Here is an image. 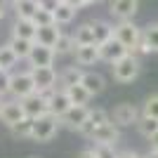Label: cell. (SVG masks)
<instances>
[{
	"label": "cell",
	"instance_id": "6da1fadb",
	"mask_svg": "<svg viewBox=\"0 0 158 158\" xmlns=\"http://www.w3.org/2000/svg\"><path fill=\"white\" fill-rule=\"evenodd\" d=\"M139 73H142V59L132 52H127L125 57L118 59L116 64H111V76L118 85H130V83H135V80L139 78Z\"/></svg>",
	"mask_w": 158,
	"mask_h": 158
},
{
	"label": "cell",
	"instance_id": "7a4b0ae2",
	"mask_svg": "<svg viewBox=\"0 0 158 158\" xmlns=\"http://www.w3.org/2000/svg\"><path fill=\"white\" fill-rule=\"evenodd\" d=\"M113 38L118 40L127 52L137 54L139 45H142V28H139L135 21H118V24L113 26Z\"/></svg>",
	"mask_w": 158,
	"mask_h": 158
},
{
	"label": "cell",
	"instance_id": "3957f363",
	"mask_svg": "<svg viewBox=\"0 0 158 158\" xmlns=\"http://www.w3.org/2000/svg\"><path fill=\"white\" fill-rule=\"evenodd\" d=\"M59 118L54 116V113H45V116H40V118H33V130H31V139L33 142H40V144H45V142H52L57 137V132H59Z\"/></svg>",
	"mask_w": 158,
	"mask_h": 158
},
{
	"label": "cell",
	"instance_id": "277c9868",
	"mask_svg": "<svg viewBox=\"0 0 158 158\" xmlns=\"http://www.w3.org/2000/svg\"><path fill=\"white\" fill-rule=\"evenodd\" d=\"M139 118H142V109H139L137 104H132V102H120V104L113 106V111H111V120L120 130L137 125Z\"/></svg>",
	"mask_w": 158,
	"mask_h": 158
},
{
	"label": "cell",
	"instance_id": "5b68a950",
	"mask_svg": "<svg viewBox=\"0 0 158 158\" xmlns=\"http://www.w3.org/2000/svg\"><path fill=\"white\" fill-rule=\"evenodd\" d=\"M33 83H35V92L50 94L52 90H57V80H59V73L54 66H38V69H31Z\"/></svg>",
	"mask_w": 158,
	"mask_h": 158
},
{
	"label": "cell",
	"instance_id": "8992f818",
	"mask_svg": "<svg viewBox=\"0 0 158 158\" xmlns=\"http://www.w3.org/2000/svg\"><path fill=\"white\" fill-rule=\"evenodd\" d=\"M35 92V83H33V76H31V69L28 71H19V73H12L10 78V94H12L17 102L28 94Z\"/></svg>",
	"mask_w": 158,
	"mask_h": 158
},
{
	"label": "cell",
	"instance_id": "52a82bcc",
	"mask_svg": "<svg viewBox=\"0 0 158 158\" xmlns=\"http://www.w3.org/2000/svg\"><path fill=\"white\" fill-rule=\"evenodd\" d=\"M47 97H50V94L33 92V94H28V97L19 99L21 109H24V116H26V118H40V116L50 113V104H47Z\"/></svg>",
	"mask_w": 158,
	"mask_h": 158
},
{
	"label": "cell",
	"instance_id": "ba28073f",
	"mask_svg": "<svg viewBox=\"0 0 158 158\" xmlns=\"http://www.w3.org/2000/svg\"><path fill=\"white\" fill-rule=\"evenodd\" d=\"M139 12V0H109V14L118 21H132Z\"/></svg>",
	"mask_w": 158,
	"mask_h": 158
},
{
	"label": "cell",
	"instance_id": "9c48e42d",
	"mask_svg": "<svg viewBox=\"0 0 158 158\" xmlns=\"http://www.w3.org/2000/svg\"><path fill=\"white\" fill-rule=\"evenodd\" d=\"M120 137H123V132H120V127L113 123V120H109V123H104V125H99L97 130L90 135V139H92L94 144H109V146H118Z\"/></svg>",
	"mask_w": 158,
	"mask_h": 158
},
{
	"label": "cell",
	"instance_id": "30bf717a",
	"mask_svg": "<svg viewBox=\"0 0 158 158\" xmlns=\"http://www.w3.org/2000/svg\"><path fill=\"white\" fill-rule=\"evenodd\" d=\"M87 116H90V106H76V104H73L64 116H59V125L66 127V130L78 132L80 125L87 120Z\"/></svg>",
	"mask_w": 158,
	"mask_h": 158
},
{
	"label": "cell",
	"instance_id": "8fae6325",
	"mask_svg": "<svg viewBox=\"0 0 158 158\" xmlns=\"http://www.w3.org/2000/svg\"><path fill=\"white\" fill-rule=\"evenodd\" d=\"M111 120V113L106 111V109H102V106H90V116H87V120L80 125L78 135H83L85 139H90V135H92L94 130H97L99 125H104V123H109Z\"/></svg>",
	"mask_w": 158,
	"mask_h": 158
},
{
	"label": "cell",
	"instance_id": "7c38bea8",
	"mask_svg": "<svg viewBox=\"0 0 158 158\" xmlns=\"http://www.w3.org/2000/svg\"><path fill=\"white\" fill-rule=\"evenodd\" d=\"M54 59H57V54H54L52 47L33 43V50H31V54H28L26 61L31 64V69H38V66H54Z\"/></svg>",
	"mask_w": 158,
	"mask_h": 158
},
{
	"label": "cell",
	"instance_id": "4fadbf2b",
	"mask_svg": "<svg viewBox=\"0 0 158 158\" xmlns=\"http://www.w3.org/2000/svg\"><path fill=\"white\" fill-rule=\"evenodd\" d=\"M24 118H26V116H24V109H21V104L17 102V99H10V102L2 99V106H0V120H2L7 127L17 125V123L24 120Z\"/></svg>",
	"mask_w": 158,
	"mask_h": 158
},
{
	"label": "cell",
	"instance_id": "5bb4252c",
	"mask_svg": "<svg viewBox=\"0 0 158 158\" xmlns=\"http://www.w3.org/2000/svg\"><path fill=\"white\" fill-rule=\"evenodd\" d=\"M73 59H76V66L85 69V66H94L99 59V45H76L73 50Z\"/></svg>",
	"mask_w": 158,
	"mask_h": 158
},
{
	"label": "cell",
	"instance_id": "9a60e30c",
	"mask_svg": "<svg viewBox=\"0 0 158 158\" xmlns=\"http://www.w3.org/2000/svg\"><path fill=\"white\" fill-rule=\"evenodd\" d=\"M125 54H127V50L120 45L116 38H111V40H106V43L99 45V59L106 61V64H116V61L123 59Z\"/></svg>",
	"mask_w": 158,
	"mask_h": 158
},
{
	"label": "cell",
	"instance_id": "2e32d148",
	"mask_svg": "<svg viewBox=\"0 0 158 158\" xmlns=\"http://www.w3.org/2000/svg\"><path fill=\"white\" fill-rule=\"evenodd\" d=\"M80 85L85 87L92 97H97V94H102L106 87H109V83H106L104 73H99V71H85V73H83V80H80Z\"/></svg>",
	"mask_w": 158,
	"mask_h": 158
},
{
	"label": "cell",
	"instance_id": "e0dca14e",
	"mask_svg": "<svg viewBox=\"0 0 158 158\" xmlns=\"http://www.w3.org/2000/svg\"><path fill=\"white\" fill-rule=\"evenodd\" d=\"M47 104H50V113H54L57 118H59V116H64V113L73 106L71 99H69V94H66V90H61V87H57V90H52V92H50Z\"/></svg>",
	"mask_w": 158,
	"mask_h": 158
},
{
	"label": "cell",
	"instance_id": "ac0fdd59",
	"mask_svg": "<svg viewBox=\"0 0 158 158\" xmlns=\"http://www.w3.org/2000/svg\"><path fill=\"white\" fill-rule=\"evenodd\" d=\"M158 52V24H149L142 28V45H139V54H151Z\"/></svg>",
	"mask_w": 158,
	"mask_h": 158
},
{
	"label": "cell",
	"instance_id": "d6986e66",
	"mask_svg": "<svg viewBox=\"0 0 158 158\" xmlns=\"http://www.w3.org/2000/svg\"><path fill=\"white\" fill-rule=\"evenodd\" d=\"M59 35H61V26H57V24H50V26H38L33 43L45 45V47H52V50H54V45H57V38H59Z\"/></svg>",
	"mask_w": 158,
	"mask_h": 158
},
{
	"label": "cell",
	"instance_id": "ffe728a7",
	"mask_svg": "<svg viewBox=\"0 0 158 158\" xmlns=\"http://www.w3.org/2000/svg\"><path fill=\"white\" fill-rule=\"evenodd\" d=\"M83 73H85V69H80V66H76V64L66 66V69H61V71H59V80H57V85H59L61 90H66V87H71V85H78L80 80H83Z\"/></svg>",
	"mask_w": 158,
	"mask_h": 158
},
{
	"label": "cell",
	"instance_id": "44dd1931",
	"mask_svg": "<svg viewBox=\"0 0 158 158\" xmlns=\"http://www.w3.org/2000/svg\"><path fill=\"white\" fill-rule=\"evenodd\" d=\"M12 10L17 19H33V14L38 12V0H14Z\"/></svg>",
	"mask_w": 158,
	"mask_h": 158
},
{
	"label": "cell",
	"instance_id": "7402d4cb",
	"mask_svg": "<svg viewBox=\"0 0 158 158\" xmlns=\"http://www.w3.org/2000/svg\"><path fill=\"white\" fill-rule=\"evenodd\" d=\"M90 24H92L94 43H97V45H102V43L113 38V24H109V21H104V19H94V21H90Z\"/></svg>",
	"mask_w": 158,
	"mask_h": 158
},
{
	"label": "cell",
	"instance_id": "603a6c76",
	"mask_svg": "<svg viewBox=\"0 0 158 158\" xmlns=\"http://www.w3.org/2000/svg\"><path fill=\"white\" fill-rule=\"evenodd\" d=\"M35 31H38V26H35L31 19H17V21H14V26H12V35H14V38L33 40V38H35Z\"/></svg>",
	"mask_w": 158,
	"mask_h": 158
},
{
	"label": "cell",
	"instance_id": "cb8c5ba5",
	"mask_svg": "<svg viewBox=\"0 0 158 158\" xmlns=\"http://www.w3.org/2000/svg\"><path fill=\"white\" fill-rule=\"evenodd\" d=\"M66 94H69V99H71V104H76V106H90V102H92V94L87 92L80 83L78 85L66 87Z\"/></svg>",
	"mask_w": 158,
	"mask_h": 158
},
{
	"label": "cell",
	"instance_id": "d4e9b609",
	"mask_svg": "<svg viewBox=\"0 0 158 158\" xmlns=\"http://www.w3.org/2000/svg\"><path fill=\"white\" fill-rule=\"evenodd\" d=\"M73 40H76V45H97V43H94L92 24H90V21L80 24V26L73 31Z\"/></svg>",
	"mask_w": 158,
	"mask_h": 158
},
{
	"label": "cell",
	"instance_id": "484cf974",
	"mask_svg": "<svg viewBox=\"0 0 158 158\" xmlns=\"http://www.w3.org/2000/svg\"><path fill=\"white\" fill-rule=\"evenodd\" d=\"M76 14H78V10H76V7L61 2V5L54 10V24H57V26H66V24H71V21L76 19Z\"/></svg>",
	"mask_w": 158,
	"mask_h": 158
},
{
	"label": "cell",
	"instance_id": "4316f807",
	"mask_svg": "<svg viewBox=\"0 0 158 158\" xmlns=\"http://www.w3.org/2000/svg\"><path fill=\"white\" fill-rule=\"evenodd\" d=\"M7 45L12 47V52L17 54V59H28V54L33 50V40H26V38H14L7 43Z\"/></svg>",
	"mask_w": 158,
	"mask_h": 158
},
{
	"label": "cell",
	"instance_id": "83f0119b",
	"mask_svg": "<svg viewBox=\"0 0 158 158\" xmlns=\"http://www.w3.org/2000/svg\"><path fill=\"white\" fill-rule=\"evenodd\" d=\"M76 50V40H73V33H64L57 38V45H54V54L57 57H64V54H73Z\"/></svg>",
	"mask_w": 158,
	"mask_h": 158
},
{
	"label": "cell",
	"instance_id": "f1b7e54d",
	"mask_svg": "<svg viewBox=\"0 0 158 158\" xmlns=\"http://www.w3.org/2000/svg\"><path fill=\"white\" fill-rule=\"evenodd\" d=\"M139 130V135L142 137H146V139H151L153 135L158 132V120L156 118H149V116H142V118L137 120V125H135Z\"/></svg>",
	"mask_w": 158,
	"mask_h": 158
},
{
	"label": "cell",
	"instance_id": "f546056e",
	"mask_svg": "<svg viewBox=\"0 0 158 158\" xmlns=\"http://www.w3.org/2000/svg\"><path fill=\"white\" fill-rule=\"evenodd\" d=\"M17 54L12 52L10 45H0V71H12L17 66Z\"/></svg>",
	"mask_w": 158,
	"mask_h": 158
},
{
	"label": "cell",
	"instance_id": "4dcf8cb0",
	"mask_svg": "<svg viewBox=\"0 0 158 158\" xmlns=\"http://www.w3.org/2000/svg\"><path fill=\"white\" fill-rule=\"evenodd\" d=\"M31 130H33V118H24V120H19L17 125L10 127V132L19 139H31Z\"/></svg>",
	"mask_w": 158,
	"mask_h": 158
},
{
	"label": "cell",
	"instance_id": "1f68e13d",
	"mask_svg": "<svg viewBox=\"0 0 158 158\" xmlns=\"http://www.w3.org/2000/svg\"><path fill=\"white\" fill-rule=\"evenodd\" d=\"M142 116H149V118H156L158 120V92L156 94H149L142 104Z\"/></svg>",
	"mask_w": 158,
	"mask_h": 158
},
{
	"label": "cell",
	"instance_id": "d6a6232c",
	"mask_svg": "<svg viewBox=\"0 0 158 158\" xmlns=\"http://www.w3.org/2000/svg\"><path fill=\"white\" fill-rule=\"evenodd\" d=\"M92 151H94V158H116L118 156L116 146H109V144H92Z\"/></svg>",
	"mask_w": 158,
	"mask_h": 158
},
{
	"label": "cell",
	"instance_id": "836d02e7",
	"mask_svg": "<svg viewBox=\"0 0 158 158\" xmlns=\"http://www.w3.org/2000/svg\"><path fill=\"white\" fill-rule=\"evenodd\" d=\"M33 24L35 26H50V24H54V14L52 12H45V10H38V12L33 14Z\"/></svg>",
	"mask_w": 158,
	"mask_h": 158
},
{
	"label": "cell",
	"instance_id": "e575fe53",
	"mask_svg": "<svg viewBox=\"0 0 158 158\" xmlns=\"http://www.w3.org/2000/svg\"><path fill=\"white\" fill-rule=\"evenodd\" d=\"M10 78H12L10 71H0V99L10 94Z\"/></svg>",
	"mask_w": 158,
	"mask_h": 158
},
{
	"label": "cell",
	"instance_id": "d590c367",
	"mask_svg": "<svg viewBox=\"0 0 158 158\" xmlns=\"http://www.w3.org/2000/svg\"><path fill=\"white\" fill-rule=\"evenodd\" d=\"M61 2H64V0H38V10H45V12L54 14V10H57Z\"/></svg>",
	"mask_w": 158,
	"mask_h": 158
},
{
	"label": "cell",
	"instance_id": "8d00e7d4",
	"mask_svg": "<svg viewBox=\"0 0 158 158\" xmlns=\"http://www.w3.org/2000/svg\"><path fill=\"white\" fill-rule=\"evenodd\" d=\"M116 158H144L139 151H132V149H127V151H120Z\"/></svg>",
	"mask_w": 158,
	"mask_h": 158
},
{
	"label": "cell",
	"instance_id": "74e56055",
	"mask_svg": "<svg viewBox=\"0 0 158 158\" xmlns=\"http://www.w3.org/2000/svg\"><path fill=\"white\" fill-rule=\"evenodd\" d=\"M66 5H71V7H76V10H83L85 5H90L87 0H64Z\"/></svg>",
	"mask_w": 158,
	"mask_h": 158
},
{
	"label": "cell",
	"instance_id": "f35d334b",
	"mask_svg": "<svg viewBox=\"0 0 158 158\" xmlns=\"http://www.w3.org/2000/svg\"><path fill=\"white\" fill-rule=\"evenodd\" d=\"M78 158H94V151H92V146H87V149H83V151L78 153Z\"/></svg>",
	"mask_w": 158,
	"mask_h": 158
},
{
	"label": "cell",
	"instance_id": "ab89813d",
	"mask_svg": "<svg viewBox=\"0 0 158 158\" xmlns=\"http://www.w3.org/2000/svg\"><path fill=\"white\" fill-rule=\"evenodd\" d=\"M149 146H151V151H156V153H158V132L153 135L151 139H149Z\"/></svg>",
	"mask_w": 158,
	"mask_h": 158
},
{
	"label": "cell",
	"instance_id": "60d3db41",
	"mask_svg": "<svg viewBox=\"0 0 158 158\" xmlns=\"http://www.w3.org/2000/svg\"><path fill=\"white\" fill-rule=\"evenodd\" d=\"M144 158H158V153H156V151H151V149H149V153H146Z\"/></svg>",
	"mask_w": 158,
	"mask_h": 158
},
{
	"label": "cell",
	"instance_id": "b9f144b4",
	"mask_svg": "<svg viewBox=\"0 0 158 158\" xmlns=\"http://www.w3.org/2000/svg\"><path fill=\"white\" fill-rule=\"evenodd\" d=\"M0 19H5V5L0 2Z\"/></svg>",
	"mask_w": 158,
	"mask_h": 158
},
{
	"label": "cell",
	"instance_id": "7bdbcfd3",
	"mask_svg": "<svg viewBox=\"0 0 158 158\" xmlns=\"http://www.w3.org/2000/svg\"><path fill=\"white\" fill-rule=\"evenodd\" d=\"M87 2H90V5H92V2H102V0H87Z\"/></svg>",
	"mask_w": 158,
	"mask_h": 158
},
{
	"label": "cell",
	"instance_id": "ee69618b",
	"mask_svg": "<svg viewBox=\"0 0 158 158\" xmlns=\"http://www.w3.org/2000/svg\"><path fill=\"white\" fill-rule=\"evenodd\" d=\"M0 106H2V99H0Z\"/></svg>",
	"mask_w": 158,
	"mask_h": 158
},
{
	"label": "cell",
	"instance_id": "f6af8a7d",
	"mask_svg": "<svg viewBox=\"0 0 158 158\" xmlns=\"http://www.w3.org/2000/svg\"><path fill=\"white\" fill-rule=\"evenodd\" d=\"M31 158H35V156H31Z\"/></svg>",
	"mask_w": 158,
	"mask_h": 158
}]
</instances>
